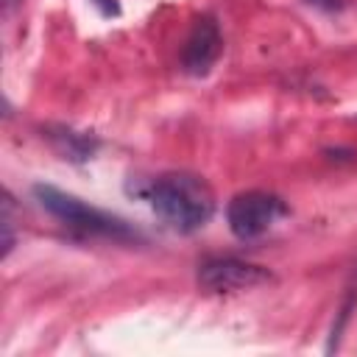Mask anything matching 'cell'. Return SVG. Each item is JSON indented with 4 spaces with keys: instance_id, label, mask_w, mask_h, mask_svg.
<instances>
[{
    "instance_id": "cell-2",
    "label": "cell",
    "mask_w": 357,
    "mask_h": 357,
    "mask_svg": "<svg viewBox=\"0 0 357 357\" xmlns=\"http://www.w3.org/2000/svg\"><path fill=\"white\" fill-rule=\"evenodd\" d=\"M33 198L36 204L53 215L56 220H61L64 226L81 231V234H92V237H103V240H114V243H142V231L137 226H131L128 220L103 212L98 206H89L86 201L53 187V184H33Z\"/></svg>"
},
{
    "instance_id": "cell-3",
    "label": "cell",
    "mask_w": 357,
    "mask_h": 357,
    "mask_svg": "<svg viewBox=\"0 0 357 357\" xmlns=\"http://www.w3.org/2000/svg\"><path fill=\"white\" fill-rule=\"evenodd\" d=\"M287 212L290 209L279 195L265 190H245L226 204V223L237 240H257L271 231Z\"/></svg>"
},
{
    "instance_id": "cell-6",
    "label": "cell",
    "mask_w": 357,
    "mask_h": 357,
    "mask_svg": "<svg viewBox=\"0 0 357 357\" xmlns=\"http://www.w3.org/2000/svg\"><path fill=\"white\" fill-rule=\"evenodd\" d=\"M45 137H47V142L53 145V151H56L61 159L75 162V165L89 162V159L98 153V148H100V139H98L95 134H89V131H75V128H70V126H47V128H45Z\"/></svg>"
},
{
    "instance_id": "cell-1",
    "label": "cell",
    "mask_w": 357,
    "mask_h": 357,
    "mask_svg": "<svg viewBox=\"0 0 357 357\" xmlns=\"http://www.w3.org/2000/svg\"><path fill=\"white\" fill-rule=\"evenodd\" d=\"M145 198L156 218L178 234H192L204 229L215 215L212 187L192 173H165L153 178Z\"/></svg>"
},
{
    "instance_id": "cell-8",
    "label": "cell",
    "mask_w": 357,
    "mask_h": 357,
    "mask_svg": "<svg viewBox=\"0 0 357 357\" xmlns=\"http://www.w3.org/2000/svg\"><path fill=\"white\" fill-rule=\"evenodd\" d=\"M95 6H98V11L103 14V17H117L120 14V3L117 0H92Z\"/></svg>"
},
{
    "instance_id": "cell-5",
    "label": "cell",
    "mask_w": 357,
    "mask_h": 357,
    "mask_svg": "<svg viewBox=\"0 0 357 357\" xmlns=\"http://www.w3.org/2000/svg\"><path fill=\"white\" fill-rule=\"evenodd\" d=\"M220 50H223V33L215 22V17L204 14L192 22L190 33H187V42L181 47V67L184 73L190 75H206L215 61L220 59Z\"/></svg>"
},
{
    "instance_id": "cell-4",
    "label": "cell",
    "mask_w": 357,
    "mask_h": 357,
    "mask_svg": "<svg viewBox=\"0 0 357 357\" xmlns=\"http://www.w3.org/2000/svg\"><path fill=\"white\" fill-rule=\"evenodd\" d=\"M273 273L262 265L237 259V257H212L198 265V284L209 293H234L251 290L257 284L271 282Z\"/></svg>"
},
{
    "instance_id": "cell-7",
    "label": "cell",
    "mask_w": 357,
    "mask_h": 357,
    "mask_svg": "<svg viewBox=\"0 0 357 357\" xmlns=\"http://www.w3.org/2000/svg\"><path fill=\"white\" fill-rule=\"evenodd\" d=\"M351 307H354V293H349V296H346V301H343V307H340V315H337V321L332 324V335H329L326 351L337 349V340H340V335H343V326H346V321H349V315H351Z\"/></svg>"
},
{
    "instance_id": "cell-9",
    "label": "cell",
    "mask_w": 357,
    "mask_h": 357,
    "mask_svg": "<svg viewBox=\"0 0 357 357\" xmlns=\"http://www.w3.org/2000/svg\"><path fill=\"white\" fill-rule=\"evenodd\" d=\"M310 3L318 6V8H326V11H335V8L343 6V0H310Z\"/></svg>"
}]
</instances>
